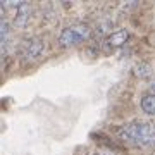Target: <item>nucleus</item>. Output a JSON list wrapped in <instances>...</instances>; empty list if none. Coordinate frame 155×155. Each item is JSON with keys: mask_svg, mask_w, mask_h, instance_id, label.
Returning <instances> with one entry per match:
<instances>
[{"mask_svg": "<svg viewBox=\"0 0 155 155\" xmlns=\"http://www.w3.org/2000/svg\"><path fill=\"white\" fill-rule=\"evenodd\" d=\"M119 136L122 141L134 147H155V124L143 121L124 124L119 129Z\"/></svg>", "mask_w": 155, "mask_h": 155, "instance_id": "obj_1", "label": "nucleus"}, {"mask_svg": "<svg viewBox=\"0 0 155 155\" xmlns=\"http://www.w3.org/2000/svg\"><path fill=\"white\" fill-rule=\"evenodd\" d=\"M2 9L4 12H11L12 14V24L16 28H24L31 19V5L28 2H22V0H5L2 2Z\"/></svg>", "mask_w": 155, "mask_h": 155, "instance_id": "obj_2", "label": "nucleus"}, {"mask_svg": "<svg viewBox=\"0 0 155 155\" xmlns=\"http://www.w3.org/2000/svg\"><path fill=\"white\" fill-rule=\"evenodd\" d=\"M91 29L86 24H72L67 26L59 35V45L61 47H74V45L83 43L84 40L90 38Z\"/></svg>", "mask_w": 155, "mask_h": 155, "instance_id": "obj_3", "label": "nucleus"}, {"mask_svg": "<svg viewBox=\"0 0 155 155\" xmlns=\"http://www.w3.org/2000/svg\"><path fill=\"white\" fill-rule=\"evenodd\" d=\"M45 52V41L41 38H29L24 40L21 45V57L24 62H33L41 57Z\"/></svg>", "mask_w": 155, "mask_h": 155, "instance_id": "obj_4", "label": "nucleus"}, {"mask_svg": "<svg viewBox=\"0 0 155 155\" xmlns=\"http://www.w3.org/2000/svg\"><path fill=\"white\" fill-rule=\"evenodd\" d=\"M127 38H129L127 29H117V31H114L112 35H109V36H107L105 45H107V48L116 50V48H119V47H122V45L126 43Z\"/></svg>", "mask_w": 155, "mask_h": 155, "instance_id": "obj_5", "label": "nucleus"}, {"mask_svg": "<svg viewBox=\"0 0 155 155\" xmlns=\"http://www.w3.org/2000/svg\"><path fill=\"white\" fill-rule=\"evenodd\" d=\"M9 40H11V26L5 17L0 21V41H2V50L5 52L9 47Z\"/></svg>", "mask_w": 155, "mask_h": 155, "instance_id": "obj_6", "label": "nucleus"}, {"mask_svg": "<svg viewBox=\"0 0 155 155\" xmlns=\"http://www.w3.org/2000/svg\"><path fill=\"white\" fill-rule=\"evenodd\" d=\"M141 109L148 116H155V93H148L141 98Z\"/></svg>", "mask_w": 155, "mask_h": 155, "instance_id": "obj_7", "label": "nucleus"}, {"mask_svg": "<svg viewBox=\"0 0 155 155\" xmlns=\"http://www.w3.org/2000/svg\"><path fill=\"white\" fill-rule=\"evenodd\" d=\"M93 155H112V153H107V152H97V153H93Z\"/></svg>", "mask_w": 155, "mask_h": 155, "instance_id": "obj_8", "label": "nucleus"}]
</instances>
